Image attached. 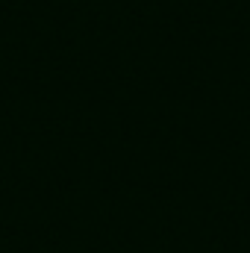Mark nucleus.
I'll list each match as a JSON object with an SVG mask.
<instances>
[]
</instances>
